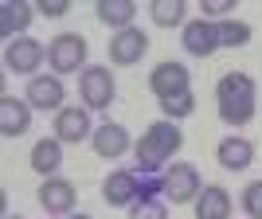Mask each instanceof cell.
Here are the masks:
<instances>
[{"mask_svg": "<svg viewBox=\"0 0 262 219\" xmlns=\"http://www.w3.org/2000/svg\"><path fill=\"white\" fill-rule=\"evenodd\" d=\"M133 16H137V4H133V0H98V20L106 24V28L125 32V28H133Z\"/></svg>", "mask_w": 262, "mask_h": 219, "instance_id": "cell-20", "label": "cell"}, {"mask_svg": "<svg viewBox=\"0 0 262 219\" xmlns=\"http://www.w3.org/2000/svg\"><path fill=\"white\" fill-rule=\"evenodd\" d=\"M63 164V141L59 137H43V141L32 145V168L39 176H55Z\"/></svg>", "mask_w": 262, "mask_h": 219, "instance_id": "cell-19", "label": "cell"}, {"mask_svg": "<svg viewBox=\"0 0 262 219\" xmlns=\"http://www.w3.org/2000/svg\"><path fill=\"white\" fill-rule=\"evenodd\" d=\"M180 145H184V133H180V125L176 121H153L149 129L141 133V141H137V172H157L164 161H172L176 153H180Z\"/></svg>", "mask_w": 262, "mask_h": 219, "instance_id": "cell-2", "label": "cell"}, {"mask_svg": "<svg viewBox=\"0 0 262 219\" xmlns=\"http://www.w3.org/2000/svg\"><path fill=\"white\" fill-rule=\"evenodd\" d=\"M24 98H28V106L32 110H63V98H67V86H63V78L59 75H35L28 78V90H24Z\"/></svg>", "mask_w": 262, "mask_h": 219, "instance_id": "cell-6", "label": "cell"}, {"mask_svg": "<svg viewBox=\"0 0 262 219\" xmlns=\"http://www.w3.org/2000/svg\"><path fill=\"white\" fill-rule=\"evenodd\" d=\"M145 51H149V35H145L141 28H125V32L110 35V63L133 67V63H141Z\"/></svg>", "mask_w": 262, "mask_h": 219, "instance_id": "cell-11", "label": "cell"}, {"mask_svg": "<svg viewBox=\"0 0 262 219\" xmlns=\"http://www.w3.org/2000/svg\"><path fill=\"white\" fill-rule=\"evenodd\" d=\"M196 219H231V196L227 188L208 184L196 196Z\"/></svg>", "mask_w": 262, "mask_h": 219, "instance_id": "cell-18", "label": "cell"}, {"mask_svg": "<svg viewBox=\"0 0 262 219\" xmlns=\"http://www.w3.org/2000/svg\"><path fill=\"white\" fill-rule=\"evenodd\" d=\"M102 200H106L110 208H133V204L141 200V180H137V172H129V168L110 172L106 180H102Z\"/></svg>", "mask_w": 262, "mask_h": 219, "instance_id": "cell-8", "label": "cell"}, {"mask_svg": "<svg viewBox=\"0 0 262 219\" xmlns=\"http://www.w3.org/2000/svg\"><path fill=\"white\" fill-rule=\"evenodd\" d=\"M47 63L55 75H75L78 67L86 71V39L78 32H63L47 43Z\"/></svg>", "mask_w": 262, "mask_h": 219, "instance_id": "cell-3", "label": "cell"}, {"mask_svg": "<svg viewBox=\"0 0 262 219\" xmlns=\"http://www.w3.org/2000/svg\"><path fill=\"white\" fill-rule=\"evenodd\" d=\"M8 219H20V215H8Z\"/></svg>", "mask_w": 262, "mask_h": 219, "instance_id": "cell-29", "label": "cell"}, {"mask_svg": "<svg viewBox=\"0 0 262 219\" xmlns=\"http://www.w3.org/2000/svg\"><path fill=\"white\" fill-rule=\"evenodd\" d=\"M43 43L39 39H32V35H20V39H12L8 47H4V67L8 71H16V75H32L35 78V67L43 63Z\"/></svg>", "mask_w": 262, "mask_h": 219, "instance_id": "cell-10", "label": "cell"}, {"mask_svg": "<svg viewBox=\"0 0 262 219\" xmlns=\"http://www.w3.org/2000/svg\"><path fill=\"white\" fill-rule=\"evenodd\" d=\"M75 184L63 180V176H47L43 188H39V204H43L47 215H67V211L75 208Z\"/></svg>", "mask_w": 262, "mask_h": 219, "instance_id": "cell-14", "label": "cell"}, {"mask_svg": "<svg viewBox=\"0 0 262 219\" xmlns=\"http://www.w3.org/2000/svg\"><path fill=\"white\" fill-rule=\"evenodd\" d=\"M215 157H219V164H223V168L243 172V168L254 161V145L247 141V137H239V133H231V137H223V141H219Z\"/></svg>", "mask_w": 262, "mask_h": 219, "instance_id": "cell-17", "label": "cell"}, {"mask_svg": "<svg viewBox=\"0 0 262 219\" xmlns=\"http://www.w3.org/2000/svg\"><path fill=\"white\" fill-rule=\"evenodd\" d=\"M243 211L251 219H262V180H251L243 188Z\"/></svg>", "mask_w": 262, "mask_h": 219, "instance_id": "cell-24", "label": "cell"}, {"mask_svg": "<svg viewBox=\"0 0 262 219\" xmlns=\"http://www.w3.org/2000/svg\"><path fill=\"white\" fill-rule=\"evenodd\" d=\"M184 51L196 55V59H208L211 51H219V24L204 20V16H196V20L184 24Z\"/></svg>", "mask_w": 262, "mask_h": 219, "instance_id": "cell-12", "label": "cell"}, {"mask_svg": "<svg viewBox=\"0 0 262 219\" xmlns=\"http://www.w3.org/2000/svg\"><path fill=\"white\" fill-rule=\"evenodd\" d=\"M129 219H168V211L161 200H137L129 208Z\"/></svg>", "mask_w": 262, "mask_h": 219, "instance_id": "cell-25", "label": "cell"}, {"mask_svg": "<svg viewBox=\"0 0 262 219\" xmlns=\"http://www.w3.org/2000/svg\"><path fill=\"white\" fill-rule=\"evenodd\" d=\"M55 137L63 145H78L94 137V125H90V110L86 106H63L55 114Z\"/></svg>", "mask_w": 262, "mask_h": 219, "instance_id": "cell-9", "label": "cell"}, {"mask_svg": "<svg viewBox=\"0 0 262 219\" xmlns=\"http://www.w3.org/2000/svg\"><path fill=\"white\" fill-rule=\"evenodd\" d=\"M258 90H254V78L247 71H227V75L215 82V106H219V118L227 125H247L258 110Z\"/></svg>", "mask_w": 262, "mask_h": 219, "instance_id": "cell-1", "label": "cell"}, {"mask_svg": "<svg viewBox=\"0 0 262 219\" xmlns=\"http://www.w3.org/2000/svg\"><path fill=\"white\" fill-rule=\"evenodd\" d=\"M90 145H94L98 157L118 161V157L129 149V133H125V125H118V121H102L98 129H94V137H90Z\"/></svg>", "mask_w": 262, "mask_h": 219, "instance_id": "cell-15", "label": "cell"}, {"mask_svg": "<svg viewBox=\"0 0 262 219\" xmlns=\"http://www.w3.org/2000/svg\"><path fill=\"white\" fill-rule=\"evenodd\" d=\"M78 94H82V106L86 110H106L114 102V94H118L110 67H86L78 75Z\"/></svg>", "mask_w": 262, "mask_h": 219, "instance_id": "cell-4", "label": "cell"}, {"mask_svg": "<svg viewBox=\"0 0 262 219\" xmlns=\"http://www.w3.org/2000/svg\"><path fill=\"white\" fill-rule=\"evenodd\" d=\"M28 129H32V106H28V98L4 94L0 98V133L4 137H24Z\"/></svg>", "mask_w": 262, "mask_h": 219, "instance_id": "cell-13", "label": "cell"}, {"mask_svg": "<svg viewBox=\"0 0 262 219\" xmlns=\"http://www.w3.org/2000/svg\"><path fill=\"white\" fill-rule=\"evenodd\" d=\"M32 16H35L32 4H24V0H4V4H0V35H8V43L20 39V35L28 32Z\"/></svg>", "mask_w": 262, "mask_h": 219, "instance_id": "cell-16", "label": "cell"}, {"mask_svg": "<svg viewBox=\"0 0 262 219\" xmlns=\"http://www.w3.org/2000/svg\"><path fill=\"white\" fill-rule=\"evenodd\" d=\"M200 8H204V12H200L204 20H211V24H215V16H227V12L235 8V0H204Z\"/></svg>", "mask_w": 262, "mask_h": 219, "instance_id": "cell-26", "label": "cell"}, {"mask_svg": "<svg viewBox=\"0 0 262 219\" xmlns=\"http://www.w3.org/2000/svg\"><path fill=\"white\" fill-rule=\"evenodd\" d=\"M188 86H192V75H188V67L176 63V59L153 67V75H149V90L157 94V102L172 98V94H188Z\"/></svg>", "mask_w": 262, "mask_h": 219, "instance_id": "cell-7", "label": "cell"}, {"mask_svg": "<svg viewBox=\"0 0 262 219\" xmlns=\"http://www.w3.org/2000/svg\"><path fill=\"white\" fill-rule=\"evenodd\" d=\"M204 192V180L192 164L176 161L168 172H164V196L172 200V204H196V196Z\"/></svg>", "mask_w": 262, "mask_h": 219, "instance_id": "cell-5", "label": "cell"}, {"mask_svg": "<svg viewBox=\"0 0 262 219\" xmlns=\"http://www.w3.org/2000/svg\"><path fill=\"white\" fill-rule=\"evenodd\" d=\"M184 16H188L184 0H153V24L157 28H176V24H184Z\"/></svg>", "mask_w": 262, "mask_h": 219, "instance_id": "cell-21", "label": "cell"}, {"mask_svg": "<svg viewBox=\"0 0 262 219\" xmlns=\"http://www.w3.org/2000/svg\"><path fill=\"white\" fill-rule=\"evenodd\" d=\"M247 43H251V24L219 20V47H247Z\"/></svg>", "mask_w": 262, "mask_h": 219, "instance_id": "cell-22", "label": "cell"}, {"mask_svg": "<svg viewBox=\"0 0 262 219\" xmlns=\"http://www.w3.org/2000/svg\"><path fill=\"white\" fill-rule=\"evenodd\" d=\"M67 8H71V0H39L43 16H67Z\"/></svg>", "mask_w": 262, "mask_h": 219, "instance_id": "cell-27", "label": "cell"}, {"mask_svg": "<svg viewBox=\"0 0 262 219\" xmlns=\"http://www.w3.org/2000/svg\"><path fill=\"white\" fill-rule=\"evenodd\" d=\"M71 219H90V215H71Z\"/></svg>", "mask_w": 262, "mask_h": 219, "instance_id": "cell-28", "label": "cell"}, {"mask_svg": "<svg viewBox=\"0 0 262 219\" xmlns=\"http://www.w3.org/2000/svg\"><path fill=\"white\" fill-rule=\"evenodd\" d=\"M161 110L168 121H184L196 114V98H192V90L188 94H172V98H161Z\"/></svg>", "mask_w": 262, "mask_h": 219, "instance_id": "cell-23", "label": "cell"}]
</instances>
